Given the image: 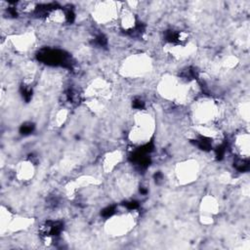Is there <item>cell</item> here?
<instances>
[{
    "label": "cell",
    "mask_w": 250,
    "mask_h": 250,
    "mask_svg": "<svg viewBox=\"0 0 250 250\" xmlns=\"http://www.w3.org/2000/svg\"><path fill=\"white\" fill-rule=\"evenodd\" d=\"M197 165L196 162H186L183 163L182 165H179L178 169H177V174H178V178L180 181L184 182V183H188L193 181L192 179L196 178L197 175Z\"/></svg>",
    "instance_id": "obj_5"
},
{
    "label": "cell",
    "mask_w": 250,
    "mask_h": 250,
    "mask_svg": "<svg viewBox=\"0 0 250 250\" xmlns=\"http://www.w3.org/2000/svg\"><path fill=\"white\" fill-rule=\"evenodd\" d=\"M149 68V61L143 56L130 59L126 63V72L130 75H142Z\"/></svg>",
    "instance_id": "obj_4"
},
{
    "label": "cell",
    "mask_w": 250,
    "mask_h": 250,
    "mask_svg": "<svg viewBox=\"0 0 250 250\" xmlns=\"http://www.w3.org/2000/svg\"><path fill=\"white\" fill-rule=\"evenodd\" d=\"M121 159V155L119 152H112L110 154H108L104 161V169L105 170H111Z\"/></svg>",
    "instance_id": "obj_8"
},
{
    "label": "cell",
    "mask_w": 250,
    "mask_h": 250,
    "mask_svg": "<svg viewBox=\"0 0 250 250\" xmlns=\"http://www.w3.org/2000/svg\"><path fill=\"white\" fill-rule=\"evenodd\" d=\"M33 163L28 161V162H23L21 163L18 170H17V175L18 178L21 181H28L30 178L33 176Z\"/></svg>",
    "instance_id": "obj_7"
},
{
    "label": "cell",
    "mask_w": 250,
    "mask_h": 250,
    "mask_svg": "<svg viewBox=\"0 0 250 250\" xmlns=\"http://www.w3.org/2000/svg\"><path fill=\"white\" fill-rule=\"evenodd\" d=\"M33 129V125L31 123H28V124H24L22 125L21 127V133L22 134H28V133H31Z\"/></svg>",
    "instance_id": "obj_9"
},
{
    "label": "cell",
    "mask_w": 250,
    "mask_h": 250,
    "mask_svg": "<svg viewBox=\"0 0 250 250\" xmlns=\"http://www.w3.org/2000/svg\"><path fill=\"white\" fill-rule=\"evenodd\" d=\"M133 224V218L128 215L111 218L110 223L108 222V230L115 235L126 233Z\"/></svg>",
    "instance_id": "obj_3"
},
{
    "label": "cell",
    "mask_w": 250,
    "mask_h": 250,
    "mask_svg": "<svg viewBox=\"0 0 250 250\" xmlns=\"http://www.w3.org/2000/svg\"><path fill=\"white\" fill-rule=\"evenodd\" d=\"M219 113V107L211 100H204L197 103L193 110L194 118L200 123L199 125H208L214 120Z\"/></svg>",
    "instance_id": "obj_2"
},
{
    "label": "cell",
    "mask_w": 250,
    "mask_h": 250,
    "mask_svg": "<svg viewBox=\"0 0 250 250\" xmlns=\"http://www.w3.org/2000/svg\"><path fill=\"white\" fill-rule=\"evenodd\" d=\"M235 147L241 154L240 157L248 158L249 155V135L247 132L242 133L235 138Z\"/></svg>",
    "instance_id": "obj_6"
},
{
    "label": "cell",
    "mask_w": 250,
    "mask_h": 250,
    "mask_svg": "<svg viewBox=\"0 0 250 250\" xmlns=\"http://www.w3.org/2000/svg\"><path fill=\"white\" fill-rule=\"evenodd\" d=\"M153 131V121L148 114L139 113L135 119V124L130 133L132 142L141 146L148 144V140Z\"/></svg>",
    "instance_id": "obj_1"
}]
</instances>
